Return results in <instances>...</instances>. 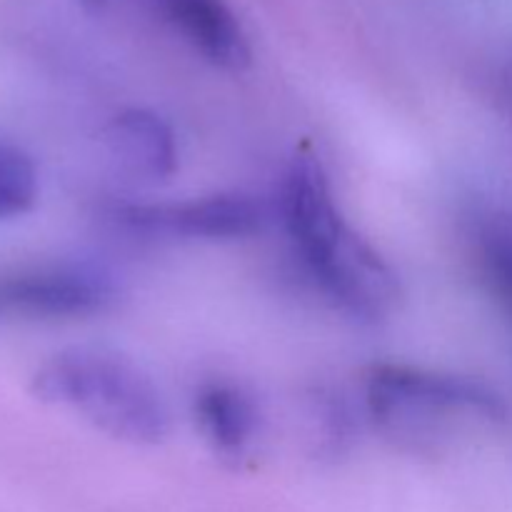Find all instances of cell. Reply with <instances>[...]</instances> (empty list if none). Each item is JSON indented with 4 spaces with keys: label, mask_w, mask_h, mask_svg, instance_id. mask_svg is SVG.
Listing matches in <instances>:
<instances>
[{
    "label": "cell",
    "mask_w": 512,
    "mask_h": 512,
    "mask_svg": "<svg viewBox=\"0 0 512 512\" xmlns=\"http://www.w3.org/2000/svg\"><path fill=\"white\" fill-rule=\"evenodd\" d=\"M95 8H133L173 30L210 65L243 70L250 43L238 15L225 0H85Z\"/></svg>",
    "instance_id": "obj_6"
},
{
    "label": "cell",
    "mask_w": 512,
    "mask_h": 512,
    "mask_svg": "<svg viewBox=\"0 0 512 512\" xmlns=\"http://www.w3.org/2000/svg\"><path fill=\"white\" fill-rule=\"evenodd\" d=\"M110 158L135 178L163 180L178 168L175 133L160 115L150 110H125L105 128Z\"/></svg>",
    "instance_id": "obj_8"
},
{
    "label": "cell",
    "mask_w": 512,
    "mask_h": 512,
    "mask_svg": "<svg viewBox=\"0 0 512 512\" xmlns=\"http://www.w3.org/2000/svg\"><path fill=\"white\" fill-rule=\"evenodd\" d=\"M33 393L125 443L158 445L170 430L168 405L153 380L105 350L70 348L50 355L35 370Z\"/></svg>",
    "instance_id": "obj_3"
},
{
    "label": "cell",
    "mask_w": 512,
    "mask_h": 512,
    "mask_svg": "<svg viewBox=\"0 0 512 512\" xmlns=\"http://www.w3.org/2000/svg\"><path fill=\"white\" fill-rule=\"evenodd\" d=\"M105 218L130 235L150 240H240L260 233L268 208L240 193L170 203H115Z\"/></svg>",
    "instance_id": "obj_4"
},
{
    "label": "cell",
    "mask_w": 512,
    "mask_h": 512,
    "mask_svg": "<svg viewBox=\"0 0 512 512\" xmlns=\"http://www.w3.org/2000/svg\"><path fill=\"white\" fill-rule=\"evenodd\" d=\"M113 280L90 265H38L0 278V313L68 320L100 313L113 300Z\"/></svg>",
    "instance_id": "obj_5"
},
{
    "label": "cell",
    "mask_w": 512,
    "mask_h": 512,
    "mask_svg": "<svg viewBox=\"0 0 512 512\" xmlns=\"http://www.w3.org/2000/svg\"><path fill=\"white\" fill-rule=\"evenodd\" d=\"M278 213L300 265L335 308L363 323H378L395 308L398 273L348 223L315 155L298 153L288 165Z\"/></svg>",
    "instance_id": "obj_1"
},
{
    "label": "cell",
    "mask_w": 512,
    "mask_h": 512,
    "mask_svg": "<svg viewBox=\"0 0 512 512\" xmlns=\"http://www.w3.org/2000/svg\"><path fill=\"white\" fill-rule=\"evenodd\" d=\"M193 415L205 443L225 463L250 458L260 433V410L240 385L208 383L195 393Z\"/></svg>",
    "instance_id": "obj_7"
},
{
    "label": "cell",
    "mask_w": 512,
    "mask_h": 512,
    "mask_svg": "<svg viewBox=\"0 0 512 512\" xmlns=\"http://www.w3.org/2000/svg\"><path fill=\"white\" fill-rule=\"evenodd\" d=\"M363 395L375 430L413 453L448 448L455 430L500 423L508 415L505 400L490 385L415 365H373L365 375Z\"/></svg>",
    "instance_id": "obj_2"
},
{
    "label": "cell",
    "mask_w": 512,
    "mask_h": 512,
    "mask_svg": "<svg viewBox=\"0 0 512 512\" xmlns=\"http://www.w3.org/2000/svg\"><path fill=\"white\" fill-rule=\"evenodd\" d=\"M38 198V170L15 145L0 140V220L28 213Z\"/></svg>",
    "instance_id": "obj_10"
},
{
    "label": "cell",
    "mask_w": 512,
    "mask_h": 512,
    "mask_svg": "<svg viewBox=\"0 0 512 512\" xmlns=\"http://www.w3.org/2000/svg\"><path fill=\"white\" fill-rule=\"evenodd\" d=\"M475 250L490 290L512 315V215L490 213L480 218Z\"/></svg>",
    "instance_id": "obj_9"
}]
</instances>
